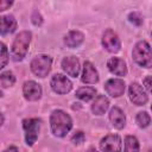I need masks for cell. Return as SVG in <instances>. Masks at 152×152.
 I'll return each mask as SVG.
<instances>
[{"mask_svg":"<svg viewBox=\"0 0 152 152\" xmlns=\"http://www.w3.org/2000/svg\"><path fill=\"white\" fill-rule=\"evenodd\" d=\"M50 125L51 131L56 137H64L72 127V120L71 118L63 110L57 109L53 110L50 116Z\"/></svg>","mask_w":152,"mask_h":152,"instance_id":"1","label":"cell"},{"mask_svg":"<svg viewBox=\"0 0 152 152\" xmlns=\"http://www.w3.org/2000/svg\"><path fill=\"white\" fill-rule=\"evenodd\" d=\"M31 37H32V34L30 31H21L15 37V39L12 44V49H11V55H12L13 61L20 62L24 59V57L27 52L30 42H31Z\"/></svg>","mask_w":152,"mask_h":152,"instance_id":"2","label":"cell"},{"mask_svg":"<svg viewBox=\"0 0 152 152\" xmlns=\"http://www.w3.org/2000/svg\"><path fill=\"white\" fill-rule=\"evenodd\" d=\"M133 59L137 64L144 68H152V49L147 42L140 40L135 44L132 52Z\"/></svg>","mask_w":152,"mask_h":152,"instance_id":"3","label":"cell"},{"mask_svg":"<svg viewBox=\"0 0 152 152\" xmlns=\"http://www.w3.org/2000/svg\"><path fill=\"white\" fill-rule=\"evenodd\" d=\"M52 59L46 55H38L31 61V70L38 77H45L50 72Z\"/></svg>","mask_w":152,"mask_h":152,"instance_id":"4","label":"cell"},{"mask_svg":"<svg viewBox=\"0 0 152 152\" xmlns=\"http://www.w3.org/2000/svg\"><path fill=\"white\" fill-rule=\"evenodd\" d=\"M23 127L25 131V140L28 146H32L37 138L40 129V120L39 119H25L23 121Z\"/></svg>","mask_w":152,"mask_h":152,"instance_id":"5","label":"cell"},{"mask_svg":"<svg viewBox=\"0 0 152 152\" xmlns=\"http://www.w3.org/2000/svg\"><path fill=\"white\" fill-rule=\"evenodd\" d=\"M102 45L107 51L113 52V53L118 52L121 48V43H120L118 34L110 28L104 31V33L102 36Z\"/></svg>","mask_w":152,"mask_h":152,"instance_id":"6","label":"cell"},{"mask_svg":"<svg viewBox=\"0 0 152 152\" xmlns=\"http://www.w3.org/2000/svg\"><path fill=\"white\" fill-rule=\"evenodd\" d=\"M50 84H51L52 90L57 94H66L72 88V83L70 82V80L66 78L65 76L61 75V74L53 75L52 78H51Z\"/></svg>","mask_w":152,"mask_h":152,"instance_id":"7","label":"cell"},{"mask_svg":"<svg viewBox=\"0 0 152 152\" xmlns=\"http://www.w3.org/2000/svg\"><path fill=\"white\" fill-rule=\"evenodd\" d=\"M102 152H121V139L118 134H108L100 141Z\"/></svg>","mask_w":152,"mask_h":152,"instance_id":"8","label":"cell"},{"mask_svg":"<svg viewBox=\"0 0 152 152\" xmlns=\"http://www.w3.org/2000/svg\"><path fill=\"white\" fill-rule=\"evenodd\" d=\"M128 94H129L131 101H132L134 104H137V106H142V104H145V103L147 102V100H148V97H147V95H146L144 88H142L139 83H137V82L131 83V86H129V88H128Z\"/></svg>","mask_w":152,"mask_h":152,"instance_id":"9","label":"cell"},{"mask_svg":"<svg viewBox=\"0 0 152 152\" xmlns=\"http://www.w3.org/2000/svg\"><path fill=\"white\" fill-rule=\"evenodd\" d=\"M23 93L26 100L28 101H37L42 96V88L34 81H26L23 87Z\"/></svg>","mask_w":152,"mask_h":152,"instance_id":"10","label":"cell"},{"mask_svg":"<svg viewBox=\"0 0 152 152\" xmlns=\"http://www.w3.org/2000/svg\"><path fill=\"white\" fill-rule=\"evenodd\" d=\"M104 89L110 96L119 97L125 91V82L122 80H120V78H110V80H108L106 82Z\"/></svg>","mask_w":152,"mask_h":152,"instance_id":"11","label":"cell"},{"mask_svg":"<svg viewBox=\"0 0 152 152\" xmlns=\"http://www.w3.org/2000/svg\"><path fill=\"white\" fill-rule=\"evenodd\" d=\"M62 69L69 76L76 77L80 72V61L75 56H68L62 61Z\"/></svg>","mask_w":152,"mask_h":152,"instance_id":"12","label":"cell"},{"mask_svg":"<svg viewBox=\"0 0 152 152\" xmlns=\"http://www.w3.org/2000/svg\"><path fill=\"white\" fill-rule=\"evenodd\" d=\"M81 80H82L83 83H88V84H94V83H96L99 81L97 70L95 69V66L90 62H84L83 72H82Z\"/></svg>","mask_w":152,"mask_h":152,"instance_id":"13","label":"cell"},{"mask_svg":"<svg viewBox=\"0 0 152 152\" xmlns=\"http://www.w3.org/2000/svg\"><path fill=\"white\" fill-rule=\"evenodd\" d=\"M107 66L109 71L116 76H125L127 74V66L124 59L118 58V57H112L107 62Z\"/></svg>","mask_w":152,"mask_h":152,"instance_id":"14","label":"cell"},{"mask_svg":"<svg viewBox=\"0 0 152 152\" xmlns=\"http://www.w3.org/2000/svg\"><path fill=\"white\" fill-rule=\"evenodd\" d=\"M109 120H110L112 125H113L115 128H118V129H121V128L125 127L126 118H125L124 112H122L119 107H113V108L110 109Z\"/></svg>","mask_w":152,"mask_h":152,"instance_id":"15","label":"cell"},{"mask_svg":"<svg viewBox=\"0 0 152 152\" xmlns=\"http://www.w3.org/2000/svg\"><path fill=\"white\" fill-rule=\"evenodd\" d=\"M83 39H84V36H83L82 32H80V31H70L65 36L64 43L69 48H77L83 43Z\"/></svg>","mask_w":152,"mask_h":152,"instance_id":"16","label":"cell"},{"mask_svg":"<svg viewBox=\"0 0 152 152\" xmlns=\"http://www.w3.org/2000/svg\"><path fill=\"white\" fill-rule=\"evenodd\" d=\"M109 107V101L104 95H99L91 104V110L96 115H102Z\"/></svg>","mask_w":152,"mask_h":152,"instance_id":"17","label":"cell"},{"mask_svg":"<svg viewBox=\"0 0 152 152\" xmlns=\"http://www.w3.org/2000/svg\"><path fill=\"white\" fill-rule=\"evenodd\" d=\"M17 28V21L13 15L1 17V34H7L14 32Z\"/></svg>","mask_w":152,"mask_h":152,"instance_id":"18","label":"cell"},{"mask_svg":"<svg viewBox=\"0 0 152 152\" xmlns=\"http://www.w3.org/2000/svg\"><path fill=\"white\" fill-rule=\"evenodd\" d=\"M96 94V90L95 88H91V87H83V88H80L77 91H76V97H78L80 100L82 101H89L91 100Z\"/></svg>","mask_w":152,"mask_h":152,"instance_id":"19","label":"cell"},{"mask_svg":"<svg viewBox=\"0 0 152 152\" xmlns=\"http://www.w3.org/2000/svg\"><path fill=\"white\" fill-rule=\"evenodd\" d=\"M124 152H139L138 139L133 135H127L125 138V150Z\"/></svg>","mask_w":152,"mask_h":152,"instance_id":"20","label":"cell"},{"mask_svg":"<svg viewBox=\"0 0 152 152\" xmlns=\"http://www.w3.org/2000/svg\"><path fill=\"white\" fill-rule=\"evenodd\" d=\"M0 82H1L2 88H8V87L14 84L15 77H14V75L11 71H4L0 75Z\"/></svg>","mask_w":152,"mask_h":152,"instance_id":"21","label":"cell"},{"mask_svg":"<svg viewBox=\"0 0 152 152\" xmlns=\"http://www.w3.org/2000/svg\"><path fill=\"white\" fill-rule=\"evenodd\" d=\"M135 121H137V124H138L139 127L145 128V127H147L150 125L151 118H150V115L146 112H140V113H138V115L135 118Z\"/></svg>","mask_w":152,"mask_h":152,"instance_id":"22","label":"cell"},{"mask_svg":"<svg viewBox=\"0 0 152 152\" xmlns=\"http://www.w3.org/2000/svg\"><path fill=\"white\" fill-rule=\"evenodd\" d=\"M128 19H129L131 23H133V24L137 25V26H139V25L142 24V17H141V14L138 13V12H132V13H129V14H128Z\"/></svg>","mask_w":152,"mask_h":152,"instance_id":"23","label":"cell"},{"mask_svg":"<svg viewBox=\"0 0 152 152\" xmlns=\"http://www.w3.org/2000/svg\"><path fill=\"white\" fill-rule=\"evenodd\" d=\"M84 139H86L84 133H83V132H81V131L76 132V133L71 137V141H72L74 144H82V142L84 141Z\"/></svg>","mask_w":152,"mask_h":152,"instance_id":"24","label":"cell"},{"mask_svg":"<svg viewBox=\"0 0 152 152\" xmlns=\"http://www.w3.org/2000/svg\"><path fill=\"white\" fill-rule=\"evenodd\" d=\"M7 59H8V56H7V49H6L5 44H4V43H1V65H0V68H1V69L6 65Z\"/></svg>","mask_w":152,"mask_h":152,"instance_id":"25","label":"cell"},{"mask_svg":"<svg viewBox=\"0 0 152 152\" xmlns=\"http://www.w3.org/2000/svg\"><path fill=\"white\" fill-rule=\"evenodd\" d=\"M32 23L34 24V25H42V23H43V18H42V15H40V13L38 12V11H33V13H32Z\"/></svg>","mask_w":152,"mask_h":152,"instance_id":"26","label":"cell"},{"mask_svg":"<svg viewBox=\"0 0 152 152\" xmlns=\"http://www.w3.org/2000/svg\"><path fill=\"white\" fill-rule=\"evenodd\" d=\"M144 86L150 93H152V76H147L144 78Z\"/></svg>","mask_w":152,"mask_h":152,"instance_id":"27","label":"cell"},{"mask_svg":"<svg viewBox=\"0 0 152 152\" xmlns=\"http://www.w3.org/2000/svg\"><path fill=\"white\" fill-rule=\"evenodd\" d=\"M11 5H12V2H11V1L1 0V1H0V10H1V11H5V10H7V7H10Z\"/></svg>","mask_w":152,"mask_h":152,"instance_id":"28","label":"cell"},{"mask_svg":"<svg viewBox=\"0 0 152 152\" xmlns=\"http://www.w3.org/2000/svg\"><path fill=\"white\" fill-rule=\"evenodd\" d=\"M4 152H19V151H18V148H17L15 146H10V147L6 148Z\"/></svg>","mask_w":152,"mask_h":152,"instance_id":"29","label":"cell"},{"mask_svg":"<svg viewBox=\"0 0 152 152\" xmlns=\"http://www.w3.org/2000/svg\"><path fill=\"white\" fill-rule=\"evenodd\" d=\"M87 152H97V151H96L95 148H89V150H88Z\"/></svg>","mask_w":152,"mask_h":152,"instance_id":"30","label":"cell"},{"mask_svg":"<svg viewBox=\"0 0 152 152\" xmlns=\"http://www.w3.org/2000/svg\"><path fill=\"white\" fill-rule=\"evenodd\" d=\"M151 109H152V104H151Z\"/></svg>","mask_w":152,"mask_h":152,"instance_id":"31","label":"cell"}]
</instances>
